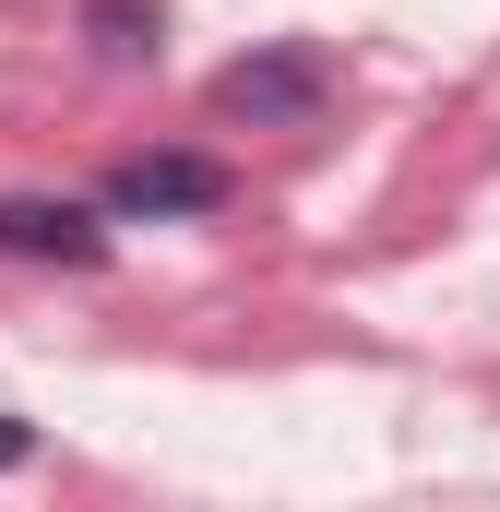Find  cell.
I'll return each instance as SVG.
<instances>
[{
    "mask_svg": "<svg viewBox=\"0 0 500 512\" xmlns=\"http://www.w3.org/2000/svg\"><path fill=\"white\" fill-rule=\"evenodd\" d=\"M227 203H239V167L227 155H191V143L108 167V215L120 227H179V215H227Z\"/></svg>",
    "mask_w": 500,
    "mask_h": 512,
    "instance_id": "obj_1",
    "label": "cell"
},
{
    "mask_svg": "<svg viewBox=\"0 0 500 512\" xmlns=\"http://www.w3.org/2000/svg\"><path fill=\"white\" fill-rule=\"evenodd\" d=\"M322 96H334V60L310 48V36H286V48H250L215 72V120H250V131H298L322 120Z\"/></svg>",
    "mask_w": 500,
    "mask_h": 512,
    "instance_id": "obj_2",
    "label": "cell"
},
{
    "mask_svg": "<svg viewBox=\"0 0 500 512\" xmlns=\"http://www.w3.org/2000/svg\"><path fill=\"white\" fill-rule=\"evenodd\" d=\"M0 251L12 262H108V203H72V191H0Z\"/></svg>",
    "mask_w": 500,
    "mask_h": 512,
    "instance_id": "obj_3",
    "label": "cell"
},
{
    "mask_svg": "<svg viewBox=\"0 0 500 512\" xmlns=\"http://www.w3.org/2000/svg\"><path fill=\"white\" fill-rule=\"evenodd\" d=\"M96 48H108V60H143V48H155V12H143V0H96Z\"/></svg>",
    "mask_w": 500,
    "mask_h": 512,
    "instance_id": "obj_4",
    "label": "cell"
},
{
    "mask_svg": "<svg viewBox=\"0 0 500 512\" xmlns=\"http://www.w3.org/2000/svg\"><path fill=\"white\" fill-rule=\"evenodd\" d=\"M24 453H36V429H24V417H12V405H0V477H12V465H24Z\"/></svg>",
    "mask_w": 500,
    "mask_h": 512,
    "instance_id": "obj_5",
    "label": "cell"
}]
</instances>
